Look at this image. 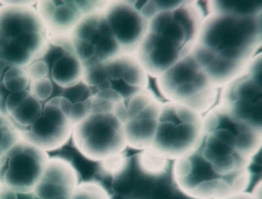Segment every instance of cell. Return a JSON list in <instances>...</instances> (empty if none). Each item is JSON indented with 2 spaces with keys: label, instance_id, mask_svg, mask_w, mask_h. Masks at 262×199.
<instances>
[{
  "label": "cell",
  "instance_id": "1",
  "mask_svg": "<svg viewBox=\"0 0 262 199\" xmlns=\"http://www.w3.org/2000/svg\"><path fill=\"white\" fill-rule=\"evenodd\" d=\"M262 15L242 17L214 14L201 26L196 43L247 67L261 56Z\"/></svg>",
  "mask_w": 262,
  "mask_h": 199
},
{
  "label": "cell",
  "instance_id": "2",
  "mask_svg": "<svg viewBox=\"0 0 262 199\" xmlns=\"http://www.w3.org/2000/svg\"><path fill=\"white\" fill-rule=\"evenodd\" d=\"M49 37L34 6H0V60L27 67L40 53Z\"/></svg>",
  "mask_w": 262,
  "mask_h": 199
},
{
  "label": "cell",
  "instance_id": "3",
  "mask_svg": "<svg viewBox=\"0 0 262 199\" xmlns=\"http://www.w3.org/2000/svg\"><path fill=\"white\" fill-rule=\"evenodd\" d=\"M173 181L184 195L192 199H224L247 191L251 171L224 175L215 170L196 149L174 161Z\"/></svg>",
  "mask_w": 262,
  "mask_h": 199
},
{
  "label": "cell",
  "instance_id": "4",
  "mask_svg": "<svg viewBox=\"0 0 262 199\" xmlns=\"http://www.w3.org/2000/svg\"><path fill=\"white\" fill-rule=\"evenodd\" d=\"M146 72L137 58L121 55L83 70L95 99L116 105L144 91Z\"/></svg>",
  "mask_w": 262,
  "mask_h": 199
},
{
  "label": "cell",
  "instance_id": "5",
  "mask_svg": "<svg viewBox=\"0 0 262 199\" xmlns=\"http://www.w3.org/2000/svg\"><path fill=\"white\" fill-rule=\"evenodd\" d=\"M203 130V119L200 114L170 103L161 107L151 149L174 161L195 148Z\"/></svg>",
  "mask_w": 262,
  "mask_h": 199
},
{
  "label": "cell",
  "instance_id": "6",
  "mask_svg": "<svg viewBox=\"0 0 262 199\" xmlns=\"http://www.w3.org/2000/svg\"><path fill=\"white\" fill-rule=\"evenodd\" d=\"M161 85L172 102L200 116L209 112L216 97L213 85L194 57L192 51L160 76Z\"/></svg>",
  "mask_w": 262,
  "mask_h": 199
},
{
  "label": "cell",
  "instance_id": "7",
  "mask_svg": "<svg viewBox=\"0 0 262 199\" xmlns=\"http://www.w3.org/2000/svg\"><path fill=\"white\" fill-rule=\"evenodd\" d=\"M75 147L85 158L94 161L123 153L127 148L122 123L114 112H94L73 127Z\"/></svg>",
  "mask_w": 262,
  "mask_h": 199
},
{
  "label": "cell",
  "instance_id": "8",
  "mask_svg": "<svg viewBox=\"0 0 262 199\" xmlns=\"http://www.w3.org/2000/svg\"><path fill=\"white\" fill-rule=\"evenodd\" d=\"M25 69L31 81L49 77L62 88L83 80V65L70 36H49L40 53Z\"/></svg>",
  "mask_w": 262,
  "mask_h": 199
},
{
  "label": "cell",
  "instance_id": "9",
  "mask_svg": "<svg viewBox=\"0 0 262 199\" xmlns=\"http://www.w3.org/2000/svg\"><path fill=\"white\" fill-rule=\"evenodd\" d=\"M69 36L84 69L123 55L103 12L84 16Z\"/></svg>",
  "mask_w": 262,
  "mask_h": 199
},
{
  "label": "cell",
  "instance_id": "10",
  "mask_svg": "<svg viewBox=\"0 0 262 199\" xmlns=\"http://www.w3.org/2000/svg\"><path fill=\"white\" fill-rule=\"evenodd\" d=\"M49 159L48 152L20 139L0 158V187L32 191Z\"/></svg>",
  "mask_w": 262,
  "mask_h": 199
},
{
  "label": "cell",
  "instance_id": "11",
  "mask_svg": "<svg viewBox=\"0 0 262 199\" xmlns=\"http://www.w3.org/2000/svg\"><path fill=\"white\" fill-rule=\"evenodd\" d=\"M160 109L144 91L116 105L114 114L123 124L127 147L139 151L151 149Z\"/></svg>",
  "mask_w": 262,
  "mask_h": 199
},
{
  "label": "cell",
  "instance_id": "12",
  "mask_svg": "<svg viewBox=\"0 0 262 199\" xmlns=\"http://www.w3.org/2000/svg\"><path fill=\"white\" fill-rule=\"evenodd\" d=\"M203 132L231 145L249 159L260 153L262 130L235 118L222 106L203 119Z\"/></svg>",
  "mask_w": 262,
  "mask_h": 199
},
{
  "label": "cell",
  "instance_id": "13",
  "mask_svg": "<svg viewBox=\"0 0 262 199\" xmlns=\"http://www.w3.org/2000/svg\"><path fill=\"white\" fill-rule=\"evenodd\" d=\"M222 102L235 118L262 130V79L245 69L224 86Z\"/></svg>",
  "mask_w": 262,
  "mask_h": 199
},
{
  "label": "cell",
  "instance_id": "14",
  "mask_svg": "<svg viewBox=\"0 0 262 199\" xmlns=\"http://www.w3.org/2000/svg\"><path fill=\"white\" fill-rule=\"evenodd\" d=\"M73 127L61 109L48 102L44 103L40 117L20 136L21 139L48 152L64 146L72 137Z\"/></svg>",
  "mask_w": 262,
  "mask_h": 199
},
{
  "label": "cell",
  "instance_id": "15",
  "mask_svg": "<svg viewBox=\"0 0 262 199\" xmlns=\"http://www.w3.org/2000/svg\"><path fill=\"white\" fill-rule=\"evenodd\" d=\"M103 13L123 55L137 53L146 36L148 22L128 1H109Z\"/></svg>",
  "mask_w": 262,
  "mask_h": 199
},
{
  "label": "cell",
  "instance_id": "16",
  "mask_svg": "<svg viewBox=\"0 0 262 199\" xmlns=\"http://www.w3.org/2000/svg\"><path fill=\"white\" fill-rule=\"evenodd\" d=\"M191 52L167 37L147 31L137 58L147 73L160 76Z\"/></svg>",
  "mask_w": 262,
  "mask_h": 199
},
{
  "label": "cell",
  "instance_id": "17",
  "mask_svg": "<svg viewBox=\"0 0 262 199\" xmlns=\"http://www.w3.org/2000/svg\"><path fill=\"white\" fill-rule=\"evenodd\" d=\"M79 182L76 168L67 159L49 158L35 186L34 199H71Z\"/></svg>",
  "mask_w": 262,
  "mask_h": 199
},
{
  "label": "cell",
  "instance_id": "18",
  "mask_svg": "<svg viewBox=\"0 0 262 199\" xmlns=\"http://www.w3.org/2000/svg\"><path fill=\"white\" fill-rule=\"evenodd\" d=\"M195 149L215 170L229 176L250 172L257 158L249 159L231 145L204 132Z\"/></svg>",
  "mask_w": 262,
  "mask_h": 199
},
{
  "label": "cell",
  "instance_id": "19",
  "mask_svg": "<svg viewBox=\"0 0 262 199\" xmlns=\"http://www.w3.org/2000/svg\"><path fill=\"white\" fill-rule=\"evenodd\" d=\"M36 10L49 36H69L85 16L79 1H38Z\"/></svg>",
  "mask_w": 262,
  "mask_h": 199
},
{
  "label": "cell",
  "instance_id": "20",
  "mask_svg": "<svg viewBox=\"0 0 262 199\" xmlns=\"http://www.w3.org/2000/svg\"><path fill=\"white\" fill-rule=\"evenodd\" d=\"M194 57L211 83L216 86H226L245 69V65L226 59L196 43Z\"/></svg>",
  "mask_w": 262,
  "mask_h": 199
},
{
  "label": "cell",
  "instance_id": "21",
  "mask_svg": "<svg viewBox=\"0 0 262 199\" xmlns=\"http://www.w3.org/2000/svg\"><path fill=\"white\" fill-rule=\"evenodd\" d=\"M48 102L59 107L74 126L92 112L93 96L90 88L82 80L71 87L63 88L59 96Z\"/></svg>",
  "mask_w": 262,
  "mask_h": 199
},
{
  "label": "cell",
  "instance_id": "22",
  "mask_svg": "<svg viewBox=\"0 0 262 199\" xmlns=\"http://www.w3.org/2000/svg\"><path fill=\"white\" fill-rule=\"evenodd\" d=\"M43 105L33 97L29 89L9 96L6 103V115L20 134L40 117Z\"/></svg>",
  "mask_w": 262,
  "mask_h": 199
},
{
  "label": "cell",
  "instance_id": "23",
  "mask_svg": "<svg viewBox=\"0 0 262 199\" xmlns=\"http://www.w3.org/2000/svg\"><path fill=\"white\" fill-rule=\"evenodd\" d=\"M31 79L25 68L11 65L0 77V114L6 115L8 98L15 93L29 90Z\"/></svg>",
  "mask_w": 262,
  "mask_h": 199
},
{
  "label": "cell",
  "instance_id": "24",
  "mask_svg": "<svg viewBox=\"0 0 262 199\" xmlns=\"http://www.w3.org/2000/svg\"><path fill=\"white\" fill-rule=\"evenodd\" d=\"M214 14L242 17L262 15V1H212Z\"/></svg>",
  "mask_w": 262,
  "mask_h": 199
},
{
  "label": "cell",
  "instance_id": "25",
  "mask_svg": "<svg viewBox=\"0 0 262 199\" xmlns=\"http://www.w3.org/2000/svg\"><path fill=\"white\" fill-rule=\"evenodd\" d=\"M62 89L54 83L49 77L32 80L30 85V93L33 97L43 103L59 96Z\"/></svg>",
  "mask_w": 262,
  "mask_h": 199
},
{
  "label": "cell",
  "instance_id": "26",
  "mask_svg": "<svg viewBox=\"0 0 262 199\" xmlns=\"http://www.w3.org/2000/svg\"><path fill=\"white\" fill-rule=\"evenodd\" d=\"M20 139L19 132L8 117L0 114V158Z\"/></svg>",
  "mask_w": 262,
  "mask_h": 199
},
{
  "label": "cell",
  "instance_id": "27",
  "mask_svg": "<svg viewBox=\"0 0 262 199\" xmlns=\"http://www.w3.org/2000/svg\"><path fill=\"white\" fill-rule=\"evenodd\" d=\"M144 91L154 102L161 107L172 103L163 90L160 76L157 75L146 72Z\"/></svg>",
  "mask_w": 262,
  "mask_h": 199
},
{
  "label": "cell",
  "instance_id": "28",
  "mask_svg": "<svg viewBox=\"0 0 262 199\" xmlns=\"http://www.w3.org/2000/svg\"><path fill=\"white\" fill-rule=\"evenodd\" d=\"M71 199H111L106 189L94 182L79 184Z\"/></svg>",
  "mask_w": 262,
  "mask_h": 199
},
{
  "label": "cell",
  "instance_id": "29",
  "mask_svg": "<svg viewBox=\"0 0 262 199\" xmlns=\"http://www.w3.org/2000/svg\"><path fill=\"white\" fill-rule=\"evenodd\" d=\"M102 163V168L107 174L115 175L121 172L127 164V158L124 156L123 152L116 156L112 157L104 161Z\"/></svg>",
  "mask_w": 262,
  "mask_h": 199
},
{
  "label": "cell",
  "instance_id": "30",
  "mask_svg": "<svg viewBox=\"0 0 262 199\" xmlns=\"http://www.w3.org/2000/svg\"><path fill=\"white\" fill-rule=\"evenodd\" d=\"M142 17L149 23L158 13L154 1H128Z\"/></svg>",
  "mask_w": 262,
  "mask_h": 199
},
{
  "label": "cell",
  "instance_id": "31",
  "mask_svg": "<svg viewBox=\"0 0 262 199\" xmlns=\"http://www.w3.org/2000/svg\"><path fill=\"white\" fill-rule=\"evenodd\" d=\"M193 6L203 23L214 15L212 1H193Z\"/></svg>",
  "mask_w": 262,
  "mask_h": 199
},
{
  "label": "cell",
  "instance_id": "32",
  "mask_svg": "<svg viewBox=\"0 0 262 199\" xmlns=\"http://www.w3.org/2000/svg\"><path fill=\"white\" fill-rule=\"evenodd\" d=\"M0 199H34L32 191H20L0 187Z\"/></svg>",
  "mask_w": 262,
  "mask_h": 199
},
{
  "label": "cell",
  "instance_id": "33",
  "mask_svg": "<svg viewBox=\"0 0 262 199\" xmlns=\"http://www.w3.org/2000/svg\"><path fill=\"white\" fill-rule=\"evenodd\" d=\"M158 13L174 10L186 3V1H154Z\"/></svg>",
  "mask_w": 262,
  "mask_h": 199
},
{
  "label": "cell",
  "instance_id": "34",
  "mask_svg": "<svg viewBox=\"0 0 262 199\" xmlns=\"http://www.w3.org/2000/svg\"><path fill=\"white\" fill-rule=\"evenodd\" d=\"M36 1H2L0 4L2 6H34L36 4Z\"/></svg>",
  "mask_w": 262,
  "mask_h": 199
},
{
  "label": "cell",
  "instance_id": "35",
  "mask_svg": "<svg viewBox=\"0 0 262 199\" xmlns=\"http://www.w3.org/2000/svg\"><path fill=\"white\" fill-rule=\"evenodd\" d=\"M224 199H261V198L258 197L257 193H250L245 191Z\"/></svg>",
  "mask_w": 262,
  "mask_h": 199
}]
</instances>
